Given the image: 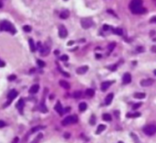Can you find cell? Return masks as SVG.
Instances as JSON below:
<instances>
[{"instance_id":"cell-3","label":"cell","mask_w":156,"mask_h":143,"mask_svg":"<svg viewBox=\"0 0 156 143\" xmlns=\"http://www.w3.org/2000/svg\"><path fill=\"white\" fill-rule=\"evenodd\" d=\"M143 132L147 136H152L156 133V124H150L143 128Z\"/></svg>"},{"instance_id":"cell-45","label":"cell","mask_w":156,"mask_h":143,"mask_svg":"<svg viewBox=\"0 0 156 143\" xmlns=\"http://www.w3.org/2000/svg\"><path fill=\"white\" fill-rule=\"evenodd\" d=\"M69 136H70V135H69V134H65V135H64V137H65V138H68V137H69Z\"/></svg>"},{"instance_id":"cell-10","label":"cell","mask_w":156,"mask_h":143,"mask_svg":"<svg viewBox=\"0 0 156 143\" xmlns=\"http://www.w3.org/2000/svg\"><path fill=\"white\" fill-rule=\"evenodd\" d=\"M54 109L56 110V112L59 114V115H61L62 116V114H63V112H64V110L62 108V104L60 103V102H57L56 103V105H55V106H54Z\"/></svg>"},{"instance_id":"cell-40","label":"cell","mask_w":156,"mask_h":143,"mask_svg":"<svg viewBox=\"0 0 156 143\" xmlns=\"http://www.w3.org/2000/svg\"><path fill=\"white\" fill-rule=\"evenodd\" d=\"M108 29H110V28H109L108 26H107V25H105L104 27H103V29H104V30H107Z\"/></svg>"},{"instance_id":"cell-27","label":"cell","mask_w":156,"mask_h":143,"mask_svg":"<svg viewBox=\"0 0 156 143\" xmlns=\"http://www.w3.org/2000/svg\"><path fill=\"white\" fill-rule=\"evenodd\" d=\"M81 95H82V92H81V91L74 92L73 95V96L74 97V98H79V97H81Z\"/></svg>"},{"instance_id":"cell-4","label":"cell","mask_w":156,"mask_h":143,"mask_svg":"<svg viewBox=\"0 0 156 143\" xmlns=\"http://www.w3.org/2000/svg\"><path fill=\"white\" fill-rule=\"evenodd\" d=\"M77 121H78V118H77L76 116H68L62 120V126H67V125H71V124H73V123H76Z\"/></svg>"},{"instance_id":"cell-19","label":"cell","mask_w":156,"mask_h":143,"mask_svg":"<svg viewBox=\"0 0 156 143\" xmlns=\"http://www.w3.org/2000/svg\"><path fill=\"white\" fill-rule=\"evenodd\" d=\"M133 96L137 99H143V98H145L146 95L144 93H136V94H134Z\"/></svg>"},{"instance_id":"cell-16","label":"cell","mask_w":156,"mask_h":143,"mask_svg":"<svg viewBox=\"0 0 156 143\" xmlns=\"http://www.w3.org/2000/svg\"><path fill=\"white\" fill-rule=\"evenodd\" d=\"M39 89H40V86H39V84H34V85H32V86L30 87V94H32V95H34V94L38 93Z\"/></svg>"},{"instance_id":"cell-29","label":"cell","mask_w":156,"mask_h":143,"mask_svg":"<svg viewBox=\"0 0 156 143\" xmlns=\"http://www.w3.org/2000/svg\"><path fill=\"white\" fill-rule=\"evenodd\" d=\"M113 30H114L115 34H118V35H122V33H123L121 29H114Z\"/></svg>"},{"instance_id":"cell-44","label":"cell","mask_w":156,"mask_h":143,"mask_svg":"<svg viewBox=\"0 0 156 143\" xmlns=\"http://www.w3.org/2000/svg\"><path fill=\"white\" fill-rule=\"evenodd\" d=\"M70 109H71L70 107H68V108H65V111H66V112H69V111H70Z\"/></svg>"},{"instance_id":"cell-18","label":"cell","mask_w":156,"mask_h":143,"mask_svg":"<svg viewBox=\"0 0 156 143\" xmlns=\"http://www.w3.org/2000/svg\"><path fill=\"white\" fill-rule=\"evenodd\" d=\"M59 84H60V85H61L62 87L64 88V89H69V88H70V84H69L66 81H60Z\"/></svg>"},{"instance_id":"cell-5","label":"cell","mask_w":156,"mask_h":143,"mask_svg":"<svg viewBox=\"0 0 156 143\" xmlns=\"http://www.w3.org/2000/svg\"><path fill=\"white\" fill-rule=\"evenodd\" d=\"M81 26L83 27L84 29H89L93 26V20L92 18H84L81 19Z\"/></svg>"},{"instance_id":"cell-14","label":"cell","mask_w":156,"mask_h":143,"mask_svg":"<svg viewBox=\"0 0 156 143\" xmlns=\"http://www.w3.org/2000/svg\"><path fill=\"white\" fill-rule=\"evenodd\" d=\"M87 71H88V67H87V66H82V67H79V68L76 70V73H77L78 74H84V73H85Z\"/></svg>"},{"instance_id":"cell-12","label":"cell","mask_w":156,"mask_h":143,"mask_svg":"<svg viewBox=\"0 0 156 143\" xmlns=\"http://www.w3.org/2000/svg\"><path fill=\"white\" fill-rule=\"evenodd\" d=\"M40 52H41V54H42V56H46V55L49 54V52H50V48H49L48 46L44 45V46H42V50L40 51Z\"/></svg>"},{"instance_id":"cell-24","label":"cell","mask_w":156,"mask_h":143,"mask_svg":"<svg viewBox=\"0 0 156 143\" xmlns=\"http://www.w3.org/2000/svg\"><path fill=\"white\" fill-rule=\"evenodd\" d=\"M87 108V105L85 104V103H81L80 105H79V110L81 111V112H84L85 110Z\"/></svg>"},{"instance_id":"cell-35","label":"cell","mask_w":156,"mask_h":143,"mask_svg":"<svg viewBox=\"0 0 156 143\" xmlns=\"http://www.w3.org/2000/svg\"><path fill=\"white\" fill-rule=\"evenodd\" d=\"M6 125H7V124H6V123H5L4 121H3V120H0V128H4V127H5Z\"/></svg>"},{"instance_id":"cell-28","label":"cell","mask_w":156,"mask_h":143,"mask_svg":"<svg viewBox=\"0 0 156 143\" xmlns=\"http://www.w3.org/2000/svg\"><path fill=\"white\" fill-rule=\"evenodd\" d=\"M43 128V127H42V126H38V127H35V128H33L32 129L30 130V133H34V132L38 131V130H41V129H42Z\"/></svg>"},{"instance_id":"cell-8","label":"cell","mask_w":156,"mask_h":143,"mask_svg":"<svg viewBox=\"0 0 156 143\" xmlns=\"http://www.w3.org/2000/svg\"><path fill=\"white\" fill-rule=\"evenodd\" d=\"M153 83H154V80L153 79H145V80H142L141 82V86H150V85H152V84H153Z\"/></svg>"},{"instance_id":"cell-50","label":"cell","mask_w":156,"mask_h":143,"mask_svg":"<svg viewBox=\"0 0 156 143\" xmlns=\"http://www.w3.org/2000/svg\"><path fill=\"white\" fill-rule=\"evenodd\" d=\"M118 143H123V142H122V141H118Z\"/></svg>"},{"instance_id":"cell-37","label":"cell","mask_w":156,"mask_h":143,"mask_svg":"<svg viewBox=\"0 0 156 143\" xmlns=\"http://www.w3.org/2000/svg\"><path fill=\"white\" fill-rule=\"evenodd\" d=\"M17 77H16V75H10V76H8V80L9 81H13V80H15Z\"/></svg>"},{"instance_id":"cell-7","label":"cell","mask_w":156,"mask_h":143,"mask_svg":"<svg viewBox=\"0 0 156 143\" xmlns=\"http://www.w3.org/2000/svg\"><path fill=\"white\" fill-rule=\"evenodd\" d=\"M67 29H66V28L63 26V25H61L60 27H59V36L61 37V38H65V37H67Z\"/></svg>"},{"instance_id":"cell-36","label":"cell","mask_w":156,"mask_h":143,"mask_svg":"<svg viewBox=\"0 0 156 143\" xmlns=\"http://www.w3.org/2000/svg\"><path fill=\"white\" fill-rule=\"evenodd\" d=\"M90 123H91V125H95V116H92L91 117V120H90Z\"/></svg>"},{"instance_id":"cell-17","label":"cell","mask_w":156,"mask_h":143,"mask_svg":"<svg viewBox=\"0 0 156 143\" xmlns=\"http://www.w3.org/2000/svg\"><path fill=\"white\" fill-rule=\"evenodd\" d=\"M69 15H70V12L68 10H63L60 14V18H62V19H65V18H67L68 17H69Z\"/></svg>"},{"instance_id":"cell-30","label":"cell","mask_w":156,"mask_h":143,"mask_svg":"<svg viewBox=\"0 0 156 143\" xmlns=\"http://www.w3.org/2000/svg\"><path fill=\"white\" fill-rule=\"evenodd\" d=\"M23 29H24V31H26V32H30L31 31V27L30 26L26 25V26H24V27H23Z\"/></svg>"},{"instance_id":"cell-31","label":"cell","mask_w":156,"mask_h":143,"mask_svg":"<svg viewBox=\"0 0 156 143\" xmlns=\"http://www.w3.org/2000/svg\"><path fill=\"white\" fill-rule=\"evenodd\" d=\"M37 63H38V65L40 66V67H44L45 66V62L42 61V60H38L37 61Z\"/></svg>"},{"instance_id":"cell-46","label":"cell","mask_w":156,"mask_h":143,"mask_svg":"<svg viewBox=\"0 0 156 143\" xmlns=\"http://www.w3.org/2000/svg\"><path fill=\"white\" fill-rule=\"evenodd\" d=\"M73 43V41H69V43H68V45H72V44Z\"/></svg>"},{"instance_id":"cell-47","label":"cell","mask_w":156,"mask_h":143,"mask_svg":"<svg viewBox=\"0 0 156 143\" xmlns=\"http://www.w3.org/2000/svg\"><path fill=\"white\" fill-rule=\"evenodd\" d=\"M96 57H97V58H100V57H101V55L97 54V55H96Z\"/></svg>"},{"instance_id":"cell-32","label":"cell","mask_w":156,"mask_h":143,"mask_svg":"<svg viewBox=\"0 0 156 143\" xmlns=\"http://www.w3.org/2000/svg\"><path fill=\"white\" fill-rule=\"evenodd\" d=\"M141 106V103H138V104H134L133 106H132V109H134V110H136V109H138L140 106Z\"/></svg>"},{"instance_id":"cell-34","label":"cell","mask_w":156,"mask_h":143,"mask_svg":"<svg viewBox=\"0 0 156 143\" xmlns=\"http://www.w3.org/2000/svg\"><path fill=\"white\" fill-rule=\"evenodd\" d=\"M115 45H116V44H115V43L109 44V45H108V49H109V51H112V50H113V49H114Z\"/></svg>"},{"instance_id":"cell-6","label":"cell","mask_w":156,"mask_h":143,"mask_svg":"<svg viewBox=\"0 0 156 143\" xmlns=\"http://www.w3.org/2000/svg\"><path fill=\"white\" fill-rule=\"evenodd\" d=\"M17 95H18V92H17L16 90H12V91H10V92L8 93V103H7L6 106H8V105L11 103V101L17 97Z\"/></svg>"},{"instance_id":"cell-2","label":"cell","mask_w":156,"mask_h":143,"mask_svg":"<svg viewBox=\"0 0 156 143\" xmlns=\"http://www.w3.org/2000/svg\"><path fill=\"white\" fill-rule=\"evenodd\" d=\"M0 30L2 31H9L12 34H16L17 30L15 29V27L8 20H4L0 23Z\"/></svg>"},{"instance_id":"cell-21","label":"cell","mask_w":156,"mask_h":143,"mask_svg":"<svg viewBox=\"0 0 156 143\" xmlns=\"http://www.w3.org/2000/svg\"><path fill=\"white\" fill-rule=\"evenodd\" d=\"M29 43H30V51L32 52H34L35 50H36V47H35V44H34V41H33L32 39L29 40Z\"/></svg>"},{"instance_id":"cell-9","label":"cell","mask_w":156,"mask_h":143,"mask_svg":"<svg viewBox=\"0 0 156 143\" xmlns=\"http://www.w3.org/2000/svg\"><path fill=\"white\" fill-rule=\"evenodd\" d=\"M131 82V75L130 73H126L124 75H123V78H122V83L123 84H128Z\"/></svg>"},{"instance_id":"cell-23","label":"cell","mask_w":156,"mask_h":143,"mask_svg":"<svg viewBox=\"0 0 156 143\" xmlns=\"http://www.w3.org/2000/svg\"><path fill=\"white\" fill-rule=\"evenodd\" d=\"M85 95L88 97H92V96H94V95H95V91H94L93 89H87L85 91Z\"/></svg>"},{"instance_id":"cell-41","label":"cell","mask_w":156,"mask_h":143,"mask_svg":"<svg viewBox=\"0 0 156 143\" xmlns=\"http://www.w3.org/2000/svg\"><path fill=\"white\" fill-rule=\"evenodd\" d=\"M152 52H155V53H156V46H152Z\"/></svg>"},{"instance_id":"cell-13","label":"cell","mask_w":156,"mask_h":143,"mask_svg":"<svg viewBox=\"0 0 156 143\" xmlns=\"http://www.w3.org/2000/svg\"><path fill=\"white\" fill-rule=\"evenodd\" d=\"M113 97H114V94H108L107 95V97H106V100H105V104L107 105V106H108V105H110L111 104V102H112V100H113Z\"/></svg>"},{"instance_id":"cell-43","label":"cell","mask_w":156,"mask_h":143,"mask_svg":"<svg viewBox=\"0 0 156 143\" xmlns=\"http://www.w3.org/2000/svg\"><path fill=\"white\" fill-rule=\"evenodd\" d=\"M137 50H138V51H143V48H141H141L139 47Z\"/></svg>"},{"instance_id":"cell-20","label":"cell","mask_w":156,"mask_h":143,"mask_svg":"<svg viewBox=\"0 0 156 143\" xmlns=\"http://www.w3.org/2000/svg\"><path fill=\"white\" fill-rule=\"evenodd\" d=\"M105 129H106V126L103 125V124H101V125H99V126H98L97 130L95 131V134H100L102 131H104Z\"/></svg>"},{"instance_id":"cell-38","label":"cell","mask_w":156,"mask_h":143,"mask_svg":"<svg viewBox=\"0 0 156 143\" xmlns=\"http://www.w3.org/2000/svg\"><path fill=\"white\" fill-rule=\"evenodd\" d=\"M150 21L152 22V23H154V22H156V17H152V18H151V20Z\"/></svg>"},{"instance_id":"cell-49","label":"cell","mask_w":156,"mask_h":143,"mask_svg":"<svg viewBox=\"0 0 156 143\" xmlns=\"http://www.w3.org/2000/svg\"><path fill=\"white\" fill-rule=\"evenodd\" d=\"M153 73H154V74L156 75V70H154V72H153Z\"/></svg>"},{"instance_id":"cell-42","label":"cell","mask_w":156,"mask_h":143,"mask_svg":"<svg viewBox=\"0 0 156 143\" xmlns=\"http://www.w3.org/2000/svg\"><path fill=\"white\" fill-rule=\"evenodd\" d=\"M5 66V62H3L2 61H0V67H4Z\"/></svg>"},{"instance_id":"cell-26","label":"cell","mask_w":156,"mask_h":143,"mask_svg":"<svg viewBox=\"0 0 156 143\" xmlns=\"http://www.w3.org/2000/svg\"><path fill=\"white\" fill-rule=\"evenodd\" d=\"M102 118H103V120L105 121H110L112 119L111 115H109V114H104L103 117H102Z\"/></svg>"},{"instance_id":"cell-39","label":"cell","mask_w":156,"mask_h":143,"mask_svg":"<svg viewBox=\"0 0 156 143\" xmlns=\"http://www.w3.org/2000/svg\"><path fill=\"white\" fill-rule=\"evenodd\" d=\"M18 141H19V138H18V137H16V138L14 139V140H13V142L12 143H18Z\"/></svg>"},{"instance_id":"cell-48","label":"cell","mask_w":156,"mask_h":143,"mask_svg":"<svg viewBox=\"0 0 156 143\" xmlns=\"http://www.w3.org/2000/svg\"><path fill=\"white\" fill-rule=\"evenodd\" d=\"M3 7V5H2V3L0 2V7Z\"/></svg>"},{"instance_id":"cell-22","label":"cell","mask_w":156,"mask_h":143,"mask_svg":"<svg viewBox=\"0 0 156 143\" xmlns=\"http://www.w3.org/2000/svg\"><path fill=\"white\" fill-rule=\"evenodd\" d=\"M127 117H141V113H139V112H136V113H129L128 115H127Z\"/></svg>"},{"instance_id":"cell-33","label":"cell","mask_w":156,"mask_h":143,"mask_svg":"<svg viewBox=\"0 0 156 143\" xmlns=\"http://www.w3.org/2000/svg\"><path fill=\"white\" fill-rule=\"evenodd\" d=\"M68 59H69V57L67 55H62V57H61V61H63V62L68 61Z\"/></svg>"},{"instance_id":"cell-25","label":"cell","mask_w":156,"mask_h":143,"mask_svg":"<svg viewBox=\"0 0 156 143\" xmlns=\"http://www.w3.org/2000/svg\"><path fill=\"white\" fill-rule=\"evenodd\" d=\"M42 137H43V135H42V133H40V134L35 138V139H34L31 143H39L40 141H41V139H42Z\"/></svg>"},{"instance_id":"cell-1","label":"cell","mask_w":156,"mask_h":143,"mask_svg":"<svg viewBox=\"0 0 156 143\" xmlns=\"http://www.w3.org/2000/svg\"><path fill=\"white\" fill-rule=\"evenodd\" d=\"M129 8L134 14H141L145 12V8L142 7V0H131Z\"/></svg>"},{"instance_id":"cell-15","label":"cell","mask_w":156,"mask_h":143,"mask_svg":"<svg viewBox=\"0 0 156 143\" xmlns=\"http://www.w3.org/2000/svg\"><path fill=\"white\" fill-rule=\"evenodd\" d=\"M24 104H25V103H24V100L21 98L19 99V102L17 103V105H16V107L19 108V110L20 111L21 114L23 113V112H22V109H23V107H24Z\"/></svg>"},{"instance_id":"cell-11","label":"cell","mask_w":156,"mask_h":143,"mask_svg":"<svg viewBox=\"0 0 156 143\" xmlns=\"http://www.w3.org/2000/svg\"><path fill=\"white\" fill-rule=\"evenodd\" d=\"M113 84V82H110V81H106V82H103L101 84V90L102 91H106L107 89H108V87Z\"/></svg>"}]
</instances>
